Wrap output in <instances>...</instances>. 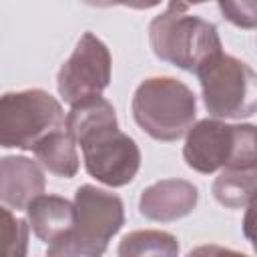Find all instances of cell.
<instances>
[{
  "mask_svg": "<svg viewBox=\"0 0 257 257\" xmlns=\"http://www.w3.org/2000/svg\"><path fill=\"white\" fill-rule=\"evenodd\" d=\"M74 229L60 241L46 245L48 255L98 257L108 241L124 225V205L120 197L94 185H80L74 193Z\"/></svg>",
  "mask_w": 257,
  "mask_h": 257,
  "instance_id": "cell-4",
  "label": "cell"
},
{
  "mask_svg": "<svg viewBox=\"0 0 257 257\" xmlns=\"http://www.w3.org/2000/svg\"><path fill=\"white\" fill-rule=\"evenodd\" d=\"M112 58L106 44L92 32H84L68 60L60 66L56 88L70 106L100 96L110 84Z\"/></svg>",
  "mask_w": 257,
  "mask_h": 257,
  "instance_id": "cell-7",
  "label": "cell"
},
{
  "mask_svg": "<svg viewBox=\"0 0 257 257\" xmlns=\"http://www.w3.org/2000/svg\"><path fill=\"white\" fill-rule=\"evenodd\" d=\"M131 108L135 122L151 139L173 143L195 124L197 96L173 76H153L137 86Z\"/></svg>",
  "mask_w": 257,
  "mask_h": 257,
  "instance_id": "cell-3",
  "label": "cell"
},
{
  "mask_svg": "<svg viewBox=\"0 0 257 257\" xmlns=\"http://www.w3.org/2000/svg\"><path fill=\"white\" fill-rule=\"evenodd\" d=\"M223 18L237 28H257V0H217Z\"/></svg>",
  "mask_w": 257,
  "mask_h": 257,
  "instance_id": "cell-16",
  "label": "cell"
},
{
  "mask_svg": "<svg viewBox=\"0 0 257 257\" xmlns=\"http://www.w3.org/2000/svg\"><path fill=\"white\" fill-rule=\"evenodd\" d=\"M243 235L245 239L251 243L253 251L257 253V199L251 201L245 207V215H243Z\"/></svg>",
  "mask_w": 257,
  "mask_h": 257,
  "instance_id": "cell-18",
  "label": "cell"
},
{
  "mask_svg": "<svg viewBox=\"0 0 257 257\" xmlns=\"http://www.w3.org/2000/svg\"><path fill=\"white\" fill-rule=\"evenodd\" d=\"M26 217L32 233L46 245H52L66 237L74 229L76 209L64 197L58 195H38L28 207Z\"/></svg>",
  "mask_w": 257,
  "mask_h": 257,
  "instance_id": "cell-11",
  "label": "cell"
},
{
  "mask_svg": "<svg viewBox=\"0 0 257 257\" xmlns=\"http://www.w3.org/2000/svg\"><path fill=\"white\" fill-rule=\"evenodd\" d=\"M32 153L36 161H40V165L56 177L72 179L78 173L80 163H78V153H76V141L66 131V126L46 135L32 149Z\"/></svg>",
  "mask_w": 257,
  "mask_h": 257,
  "instance_id": "cell-12",
  "label": "cell"
},
{
  "mask_svg": "<svg viewBox=\"0 0 257 257\" xmlns=\"http://www.w3.org/2000/svg\"><path fill=\"white\" fill-rule=\"evenodd\" d=\"M46 179L38 163L28 157H2L0 161V199L12 211L26 207L44 193Z\"/></svg>",
  "mask_w": 257,
  "mask_h": 257,
  "instance_id": "cell-10",
  "label": "cell"
},
{
  "mask_svg": "<svg viewBox=\"0 0 257 257\" xmlns=\"http://www.w3.org/2000/svg\"><path fill=\"white\" fill-rule=\"evenodd\" d=\"M205 108L215 118H247L257 112V72L243 60L219 52L195 70Z\"/></svg>",
  "mask_w": 257,
  "mask_h": 257,
  "instance_id": "cell-5",
  "label": "cell"
},
{
  "mask_svg": "<svg viewBox=\"0 0 257 257\" xmlns=\"http://www.w3.org/2000/svg\"><path fill=\"white\" fill-rule=\"evenodd\" d=\"M213 197L227 209H243L257 199V165L245 169H221L213 181Z\"/></svg>",
  "mask_w": 257,
  "mask_h": 257,
  "instance_id": "cell-13",
  "label": "cell"
},
{
  "mask_svg": "<svg viewBox=\"0 0 257 257\" xmlns=\"http://www.w3.org/2000/svg\"><path fill=\"white\" fill-rule=\"evenodd\" d=\"M179 253V241L175 235L167 231H133L122 237L118 245L120 257H137V255H167L173 257Z\"/></svg>",
  "mask_w": 257,
  "mask_h": 257,
  "instance_id": "cell-14",
  "label": "cell"
},
{
  "mask_svg": "<svg viewBox=\"0 0 257 257\" xmlns=\"http://www.w3.org/2000/svg\"><path fill=\"white\" fill-rule=\"evenodd\" d=\"M199 189L185 179H163L149 185L139 199V211L149 221L171 223L193 213Z\"/></svg>",
  "mask_w": 257,
  "mask_h": 257,
  "instance_id": "cell-9",
  "label": "cell"
},
{
  "mask_svg": "<svg viewBox=\"0 0 257 257\" xmlns=\"http://www.w3.org/2000/svg\"><path fill=\"white\" fill-rule=\"evenodd\" d=\"M187 8L183 0H169L167 10L149 24V42L159 60L195 72L205 60L223 52V44L217 26L189 14Z\"/></svg>",
  "mask_w": 257,
  "mask_h": 257,
  "instance_id": "cell-2",
  "label": "cell"
},
{
  "mask_svg": "<svg viewBox=\"0 0 257 257\" xmlns=\"http://www.w3.org/2000/svg\"><path fill=\"white\" fill-rule=\"evenodd\" d=\"M94 8H110V6H126L133 10H149L161 4V0H80Z\"/></svg>",
  "mask_w": 257,
  "mask_h": 257,
  "instance_id": "cell-17",
  "label": "cell"
},
{
  "mask_svg": "<svg viewBox=\"0 0 257 257\" xmlns=\"http://www.w3.org/2000/svg\"><path fill=\"white\" fill-rule=\"evenodd\" d=\"M66 131L82 149L84 169L108 187L128 185L141 169V151L133 137L118 128L114 106L94 96L66 114Z\"/></svg>",
  "mask_w": 257,
  "mask_h": 257,
  "instance_id": "cell-1",
  "label": "cell"
},
{
  "mask_svg": "<svg viewBox=\"0 0 257 257\" xmlns=\"http://www.w3.org/2000/svg\"><path fill=\"white\" fill-rule=\"evenodd\" d=\"M183 2H187V4L191 6V4H205V2H209V0H183Z\"/></svg>",
  "mask_w": 257,
  "mask_h": 257,
  "instance_id": "cell-19",
  "label": "cell"
},
{
  "mask_svg": "<svg viewBox=\"0 0 257 257\" xmlns=\"http://www.w3.org/2000/svg\"><path fill=\"white\" fill-rule=\"evenodd\" d=\"M235 124H227L215 116L203 118L187 131L183 147L185 163L203 175L227 169L235 155Z\"/></svg>",
  "mask_w": 257,
  "mask_h": 257,
  "instance_id": "cell-8",
  "label": "cell"
},
{
  "mask_svg": "<svg viewBox=\"0 0 257 257\" xmlns=\"http://www.w3.org/2000/svg\"><path fill=\"white\" fill-rule=\"evenodd\" d=\"M62 104L46 90L28 88L0 98V145L32 151L46 135L64 128Z\"/></svg>",
  "mask_w": 257,
  "mask_h": 257,
  "instance_id": "cell-6",
  "label": "cell"
},
{
  "mask_svg": "<svg viewBox=\"0 0 257 257\" xmlns=\"http://www.w3.org/2000/svg\"><path fill=\"white\" fill-rule=\"evenodd\" d=\"M2 235H4V253L8 257H24L28 251V233L30 225L24 219L12 215V209L2 207Z\"/></svg>",
  "mask_w": 257,
  "mask_h": 257,
  "instance_id": "cell-15",
  "label": "cell"
}]
</instances>
